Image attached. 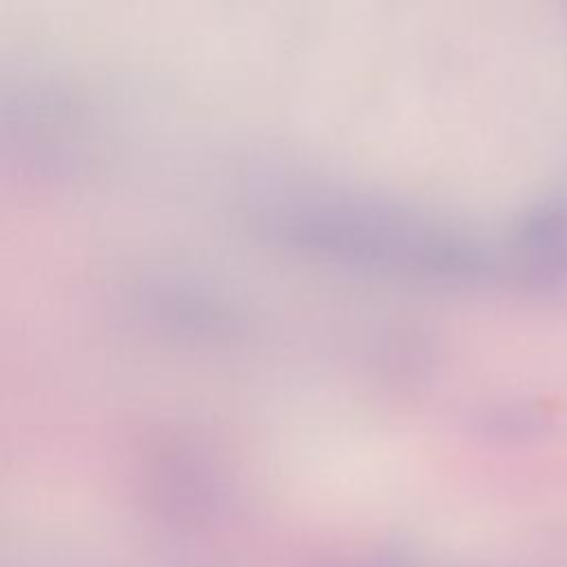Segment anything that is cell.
I'll list each match as a JSON object with an SVG mask.
<instances>
[{"mask_svg":"<svg viewBox=\"0 0 567 567\" xmlns=\"http://www.w3.org/2000/svg\"><path fill=\"white\" fill-rule=\"evenodd\" d=\"M527 250L532 264L547 277H556L567 270V210L547 208L538 210L527 230Z\"/></svg>","mask_w":567,"mask_h":567,"instance_id":"6da1fadb","label":"cell"}]
</instances>
